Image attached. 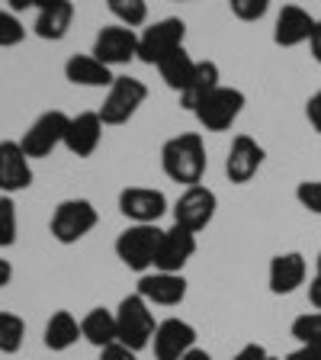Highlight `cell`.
I'll list each match as a JSON object with an SVG mask.
<instances>
[{
	"label": "cell",
	"mask_w": 321,
	"mask_h": 360,
	"mask_svg": "<svg viewBox=\"0 0 321 360\" xmlns=\"http://www.w3.org/2000/svg\"><path fill=\"white\" fill-rule=\"evenodd\" d=\"M286 360H321V351H315V347H296Z\"/></svg>",
	"instance_id": "obj_37"
},
{
	"label": "cell",
	"mask_w": 321,
	"mask_h": 360,
	"mask_svg": "<svg viewBox=\"0 0 321 360\" xmlns=\"http://www.w3.org/2000/svg\"><path fill=\"white\" fill-rule=\"evenodd\" d=\"M110 13L119 20V26L138 30L148 22V4L145 0H110Z\"/></svg>",
	"instance_id": "obj_27"
},
{
	"label": "cell",
	"mask_w": 321,
	"mask_h": 360,
	"mask_svg": "<svg viewBox=\"0 0 321 360\" xmlns=\"http://www.w3.org/2000/svg\"><path fill=\"white\" fill-rule=\"evenodd\" d=\"M292 338L299 341V347H315L321 351V312H302L292 322Z\"/></svg>",
	"instance_id": "obj_28"
},
{
	"label": "cell",
	"mask_w": 321,
	"mask_h": 360,
	"mask_svg": "<svg viewBox=\"0 0 321 360\" xmlns=\"http://www.w3.org/2000/svg\"><path fill=\"white\" fill-rule=\"evenodd\" d=\"M81 331H84V341H90V345L100 347V351L116 345V341H119L116 312H110V309H90L81 319Z\"/></svg>",
	"instance_id": "obj_24"
},
{
	"label": "cell",
	"mask_w": 321,
	"mask_h": 360,
	"mask_svg": "<svg viewBox=\"0 0 321 360\" xmlns=\"http://www.w3.org/2000/svg\"><path fill=\"white\" fill-rule=\"evenodd\" d=\"M308 300H312V306L321 312V277H312V283H308Z\"/></svg>",
	"instance_id": "obj_38"
},
{
	"label": "cell",
	"mask_w": 321,
	"mask_h": 360,
	"mask_svg": "<svg viewBox=\"0 0 321 360\" xmlns=\"http://www.w3.org/2000/svg\"><path fill=\"white\" fill-rule=\"evenodd\" d=\"M103 142V120L100 112H77L71 116V126L65 135V148L77 158H90Z\"/></svg>",
	"instance_id": "obj_18"
},
{
	"label": "cell",
	"mask_w": 321,
	"mask_h": 360,
	"mask_svg": "<svg viewBox=\"0 0 321 360\" xmlns=\"http://www.w3.org/2000/svg\"><path fill=\"white\" fill-rule=\"evenodd\" d=\"M196 255V235L180 229V225H171L161 238V248H157V261L155 270L161 274H183V267L190 264V257Z\"/></svg>",
	"instance_id": "obj_15"
},
{
	"label": "cell",
	"mask_w": 321,
	"mask_h": 360,
	"mask_svg": "<svg viewBox=\"0 0 321 360\" xmlns=\"http://www.w3.org/2000/svg\"><path fill=\"white\" fill-rule=\"evenodd\" d=\"M267 357H270V354H267V347H263V345H257V341H254V345H244V347H241V351L235 354L232 360H267Z\"/></svg>",
	"instance_id": "obj_35"
},
{
	"label": "cell",
	"mask_w": 321,
	"mask_h": 360,
	"mask_svg": "<svg viewBox=\"0 0 321 360\" xmlns=\"http://www.w3.org/2000/svg\"><path fill=\"white\" fill-rule=\"evenodd\" d=\"M100 360H138V357H135L132 347H126V345H119V341H116V345H110V347H103V351H100Z\"/></svg>",
	"instance_id": "obj_34"
},
{
	"label": "cell",
	"mask_w": 321,
	"mask_h": 360,
	"mask_svg": "<svg viewBox=\"0 0 321 360\" xmlns=\"http://www.w3.org/2000/svg\"><path fill=\"white\" fill-rule=\"evenodd\" d=\"M155 360H183L196 347V328L183 319H164L155 331Z\"/></svg>",
	"instance_id": "obj_13"
},
{
	"label": "cell",
	"mask_w": 321,
	"mask_h": 360,
	"mask_svg": "<svg viewBox=\"0 0 321 360\" xmlns=\"http://www.w3.org/2000/svg\"><path fill=\"white\" fill-rule=\"evenodd\" d=\"M116 328H119V345L132 347L135 354L145 351L155 341V331H157L155 312H151V306L138 292H132V296H126L119 302V309H116Z\"/></svg>",
	"instance_id": "obj_4"
},
{
	"label": "cell",
	"mask_w": 321,
	"mask_h": 360,
	"mask_svg": "<svg viewBox=\"0 0 321 360\" xmlns=\"http://www.w3.org/2000/svg\"><path fill=\"white\" fill-rule=\"evenodd\" d=\"M183 39H187V22L180 16H164V20L151 22L148 30L138 36V61L157 68L167 55L183 49Z\"/></svg>",
	"instance_id": "obj_6"
},
{
	"label": "cell",
	"mask_w": 321,
	"mask_h": 360,
	"mask_svg": "<svg viewBox=\"0 0 321 360\" xmlns=\"http://www.w3.org/2000/svg\"><path fill=\"white\" fill-rule=\"evenodd\" d=\"M119 212L132 219V225H157L167 212V196L155 187H126L119 193Z\"/></svg>",
	"instance_id": "obj_12"
},
{
	"label": "cell",
	"mask_w": 321,
	"mask_h": 360,
	"mask_svg": "<svg viewBox=\"0 0 321 360\" xmlns=\"http://www.w3.org/2000/svg\"><path fill=\"white\" fill-rule=\"evenodd\" d=\"M247 97L244 90L238 87H216L209 94V97L202 100L199 106H196V120H199V126L206 129V132H225V129H232L235 120L241 116V110H244Z\"/></svg>",
	"instance_id": "obj_7"
},
{
	"label": "cell",
	"mask_w": 321,
	"mask_h": 360,
	"mask_svg": "<svg viewBox=\"0 0 321 360\" xmlns=\"http://www.w3.org/2000/svg\"><path fill=\"white\" fill-rule=\"evenodd\" d=\"M296 200L302 202V210L321 216V180H302L299 187H296Z\"/></svg>",
	"instance_id": "obj_32"
},
{
	"label": "cell",
	"mask_w": 321,
	"mask_h": 360,
	"mask_svg": "<svg viewBox=\"0 0 321 360\" xmlns=\"http://www.w3.org/2000/svg\"><path fill=\"white\" fill-rule=\"evenodd\" d=\"M216 210H218V196L209 187H202V184L199 187H187L173 202V225L196 235L216 219Z\"/></svg>",
	"instance_id": "obj_9"
},
{
	"label": "cell",
	"mask_w": 321,
	"mask_h": 360,
	"mask_svg": "<svg viewBox=\"0 0 321 360\" xmlns=\"http://www.w3.org/2000/svg\"><path fill=\"white\" fill-rule=\"evenodd\" d=\"M270 10V0H232V13L241 22H257L263 20Z\"/></svg>",
	"instance_id": "obj_31"
},
{
	"label": "cell",
	"mask_w": 321,
	"mask_h": 360,
	"mask_svg": "<svg viewBox=\"0 0 321 360\" xmlns=\"http://www.w3.org/2000/svg\"><path fill=\"white\" fill-rule=\"evenodd\" d=\"M67 126H71V116L61 110H48L42 112L36 122H32L26 132H22L20 145L26 151V158H48L58 145H65V135H67Z\"/></svg>",
	"instance_id": "obj_8"
},
{
	"label": "cell",
	"mask_w": 321,
	"mask_h": 360,
	"mask_svg": "<svg viewBox=\"0 0 321 360\" xmlns=\"http://www.w3.org/2000/svg\"><path fill=\"white\" fill-rule=\"evenodd\" d=\"M306 116H308V122H312V129L321 135V90H315L312 97H308V103H306Z\"/></svg>",
	"instance_id": "obj_33"
},
{
	"label": "cell",
	"mask_w": 321,
	"mask_h": 360,
	"mask_svg": "<svg viewBox=\"0 0 321 360\" xmlns=\"http://www.w3.org/2000/svg\"><path fill=\"white\" fill-rule=\"evenodd\" d=\"M161 238H164V229H157V225H129L126 232H119V238H116V257L129 270L145 277L157 261Z\"/></svg>",
	"instance_id": "obj_3"
},
{
	"label": "cell",
	"mask_w": 321,
	"mask_h": 360,
	"mask_svg": "<svg viewBox=\"0 0 321 360\" xmlns=\"http://www.w3.org/2000/svg\"><path fill=\"white\" fill-rule=\"evenodd\" d=\"M267 360H280V357H267Z\"/></svg>",
	"instance_id": "obj_42"
},
{
	"label": "cell",
	"mask_w": 321,
	"mask_h": 360,
	"mask_svg": "<svg viewBox=\"0 0 321 360\" xmlns=\"http://www.w3.org/2000/svg\"><path fill=\"white\" fill-rule=\"evenodd\" d=\"M206 142L199 132H183L167 139L161 148V167L173 184H187V187H199L202 174H206Z\"/></svg>",
	"instance_id": "obj_1"
},
{
	"label": "cell",
	"mask_w": 321,
	"mask_h": 360,
	"mask_svg": "<svg viewBox=\"0 0 321 360\" xmlns=\"http://www.w3.org/2000/svg\"><path fill=\"white\" fill-rule=\"evenodd\" d=\"M26 39V26L13 10H0V49H13Z\"/></svg>",
	"instance_id": "obj_30"
},
{
	"label": "cell",
	"mask_w": 321,
	"mask_h": 360,
	"mask_svg": "<svg viewBox=\"0 0 321 360\" xmlns=\"http://www.w3.org/2000/svg\"><path fill=\"white\" fill-rule=\"evenodd\" d=\"M74 22V4L71 0H42L36 13V36L45 42H58L67 36Z\"/></svg>",
	"instance_id": "obj_20"
},
{
	"label": "cell",
	"mask_w": 321,
	"mask_h": 360,
	"mask_svg": "<svg viewBox=\"0 0 321 360\" xmlns=\"http://www.w3.org/2000/svg\"><path fill=\"white\" fill-rule=\"evenodd\" d=\"M183 360H212V354H206L202 347H193V351H190Z\"/></svg>",
	"instance_id": "obj_40"
},
{
	"label": "cell",
	"mask_w": 321,
	"mask_h": 360,
	"mask_svg": "<svg viewBox=\"0 0 321 360\" xmlns=\"http://www.w3.org/2000/svg\"><path fill=\"white\" fill-rule=\"evenodd\" d=\"M16 229H20V219H16L13 196H0V248L13 245V241H16Z\"/></svg>",
	"instance_id": "obj_29"
},
{
	"label": "cell",
	"mask_w": 321,
	"mask_h": 360,
	"mask_svg": "<svg viewBox=\"0 0 321 360\" xmlns=\"http://www.w3.org/2000/svg\"><path fill=\"white\" fill-rule=\"evenodd\" d=\"M308 277V264L299 251H286L270 261V292L273 296H289L296 292Z\"/></svg>",
	"instance_id": "obj_19"
},
{
	"label": "cell",
	"mask_w": 321,
	"mask_h": 360,
	"mask_svg": "<svg viewBox=\"0 0 321 360\" xmlns=\"http://www.w3.org/2000/svg\"><path fill=\"white\" fill-rule=\"evenodd\" d=\"M308 52H312V58L321 65V20H318V26H315L312 39H308Z\"/></svg>",
	"instance_id": "obj_36"
},
{
	"label": "cell",
	"mask_w": 321,
	"mask_h": 360,
	"mask_svg": "<svg viewBox=\"0 0 321 360\" xmlns=\"http://www.w3.org/2000/svg\"><path fill=\"white\" fill-rule=\"evenodd\" d=\"M90 55L97 61H103L106 68L129 65L132 58H138V32L129 30V26H119V22H110V26H103L97 32Z\"/></svg>",
	"instance_id": "obj_10"
},
{
	"label": "cell",
	"mask_w": 321,
	"mask_h": 360,
	"mask_svg": "<svg viewBox=\"0 0 321 360\" xmlns=\"http://www.w3.org/2000/svg\"><path fill=\"white\" fill-rule=\"evenodd\" d=\"M315 26H318V20H315L306 7H299V4H286V7L277 13L273 42L283 45V49H296V45H302V42L312 39Z\"/></svg>",
	"instance_id": "obj_17"
},
{
	"label": "cell",
	"mask_w": 321,
	"mask_h": 360,
	"mask_svg": "<svg viewBox=\"0 0 321 360\" xmlns=\"http://www.w3.org/2000/svg\"><path fill=\"white\" fill-rule=\"evenodd\" d=\"M315 267H318V274H315V277H321V251H318V261H315Z\"/></svg>",
	"instance_id": "obj_41"
},
{
	"label": "cell",
	"mask_w": 321,
	"mask_h": 360,
	"mask_svg": "<svg viewBox=\"0 0 321 360\" xmlns=\"http://www.w3.org/2000/svg\"><path fill=\"white\" fill-rule=\"evenodd\" d=\"M222 75H218V65L216 61H196L193 68V77L183 90H180V106H187V110H196L202 100L209 97L216 87H222Z\"/></svg>",
	"instance_id": "obj_22"
},
{
	"label": "cell",
	"mask_w": 321,
	"mask_h": 360,
	"mask_svg": "<svg viewBox=\"0 0 321 360\" xmlns=\"http://www.w3.org/2000/svg\"><path fill=\"white\" fill-rule=\"evenodd\" d=\"M193 68H196V61L190 58L187 49H177V52L167 55V58L157 65V71H161V81L180 94V90L190 84V77H193Z\"/></svg>",
	"instance_id": "obj_25"
},
{
	"label": "cell",
	"mask_w": 321,
	"mask_h": 360,
	"mask_svg": "<svg viewBox=\"0 0 321 360\" xmlns=\"http://www.w3.org/2000/svg\"><path fill=\"white\" fill-rule=\"evenodd\" d=\"M10 280H13V264L0 257V290H4V286H10Z\"/></svg>",
	"instance_id": "obj_39"
},
{
	"label": "cell",
	"mask_w": 321,
	"mask_h": 360,
	"mask_svg": "<svg viewBox=\"0 0 321 360\" xmlns=\"http://www.w3.org/2000/svg\"><path fill=\"white\" fill-rule=\"evenodd\" d=\"M145 100H148V84L122 75L106 90L103 106H100V120H103V126H126L135 112L142 110Z\"/></svg>",
	"instance_id": "obj_5"
},
{
	"label": "cell",
	"mask_w": 321,
	"mask_h": 360,
	"mask_svg": "<svg viewBox=\"0 0 321 360\" xmlns=\"http://www.w3.org/2000/svg\"><path fill=\"white\" fill-rule=\"evenodd\" d=\"M81 338H84L81 322H77L67 309H58V312L45 322V338H42V341H45V347H48V351H55V354L67 351V347H74Z\"/></svg>",
	"instance_id": "obj_23"
},
{
	"label": "cell",
	"mask_w": 321,
	"mask_h": 360,
	"mask_svg": "<svg viewBox=\"0 0 321 360\" xmlns=\"http://www.w3.org/2000/svg\"><path fill=\"white\" fill-rule=\"evenodd\" d=\"M100 222L97 206L84 196H71V200H61L52 212V222H48V232L58 245H77L84 235H90Z\"/></svg>",
	"instance_id": "obj_2"
},
{
	"label": "cell",
	"mask_w": 321,
	"mask_h": 360,
	"mask_svg": "<svg viewBox=\"0 0 321 360\" xmlns=\"http://www.w3.org/2000/svg\"><path fill=\"white\" fill-rule=\"evenodd\" d=\"M138 296H142L148 306H180V302L187 300V280L183 274H145L138 280Z\"/></svg>",
	"instance_id": "obj_16"
},
{
	"label": "cell",
	"mask_w": 321,
	"mask_h": 360,
	"mask_svg": "<svg viewBox=\"0 0 321 360\" xmlns=\"http://www.w3.org/2000/svg\"><path fill=\"white\" fill-rule=\"evenodd\" d=\"M26 341V322L16 312H0V354H20Z\"/></svg>",
	"instance_id": "obj_26"
},
{
	"label": "cell",
	"mask_w": 321,
	"mask_h": 360,
	"mask_svg": "<svg viewBox=\"0 0 321 360\" xmlns=\"http://www.w3.org/2000/svg\"><path fill=\"white\" fill-rule=\"evenodd\" d=\"M263 145L251 135H235L232 148H228V158H225V177L232 184H251L257 177V171L263 167Z\"/></svg>",
	"instance_id": "obj_11"
},
{
	"label": "cell",
	"mask_w": 321,
	"mask_h": 360,
	"mask_svg": "<svg viewBox=\"0 0 321 360\" xmlns=\"http://www.w3.org/2000/svg\"><path fill=\"white\" fill-rule=\"evenodd\" d=\"M32 187V167L20 142H0V196H13Z\"/></svg>",
	"instance_id": "obj_14"
},
{
	"label": "cell",
	"mask_w": 321,
	"mask_h": 360,
	"mask_svg": "<svg viewBox=\"0 0 321 360\" xmlns=\"http://www.w3.org/2000/svg\"><path fill=\"white\" fill-rule=\"evenodd\" d=\"M65 77L77 87H112V68L97 61L93 55H71L65 61Z\"/></svg>",
	"instance_id": "obj_21"
}]
</instances>
